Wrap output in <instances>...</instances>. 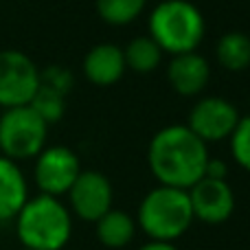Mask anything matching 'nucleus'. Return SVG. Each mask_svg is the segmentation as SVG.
<instances>
[{
  "label": "nucleus",
  "mask_w": 250,
  "mask_h": 250,
  "mask_svg": "<svg viewBox=\"0 0 250 250\" xmlns=\"http://www.w3.org/2000/svg\"><path fill=\"white\" fill-rule=\"evenodd\" d=\"M29 200V185L16 160L0 154V222L16 220Z\"/></svg>",
  "instance_id": "f8f14e48"
},
{
  "label": "nucleus",
  "mask_w": 250,
  "mask_h": 250,
  "mask_svg": "<svg viewBox=\"0 0 250 250\" xmlns=\"http://www.w3.org/2000/svg\"><path fill=\"white\" fill-rule=\"evenodd\" d=\"M68 198L82 220L97 222L112 208V185L99 171H82L68 189Z\"/></svg>",
  "instance_id": "1a4fd4ad"
},
{
  "label": "nucleus",
  "mask_w": 250,
  "mask_h": 250,
  "mask_svg": "<svg viewBox=\"0 0 250 250\" xmlns=\"http://www.w3.org/2000/svg\"><path fill=\"white\" fill-rule=\"evenodd\" d=\"M40 83L48 86L53 90L62 92V95H68L70 88H73L75 79L73 73L68 68H62V66H48L46 70H40Z\"/></svg>",
  "instance_id": "aec40b11"
},
{
  "label": "nucleus",
  "mask_w": 250,
  "mask_h": 250,
  "mask_svg": "<svg viewBox=\"0 0 250 250\" xmlns=\"http://www.w3.org/2000/svg\"><path fill=\"white\" fill-rule=\"evenodd\" d=\"M189 191L193 217L207 224H222L233 215L235 195L226 180L215 178H200Z\"/></svg>",
  "instance_id": "9d476101"
},
{
  "label": "nucleus",
  "mask_w": 250,
  "mask_h": 250,
  "mask_svg": "<svg viewBox=\"0 0 250 250\" xmlns=\"http://www.w3.org/2000/svg\"><path fill=\"white\" fill-rule=\"evenodd\" d=\"M226 173H229V167H226L224 160L208 158L207 169H204V178H215V180H226Z\"/></svg>",
  "instance_id": "412c9836"
},
{
  "label": "nucleus",
  "mask_w": 250,
  "mask_h": 250,
  "mask_svg": "<svg viewBox=\"0 0 250 250\" xmlns=\"http://www.w3.org/2000/svg\"><path fill=\"white\" fill-rule=\"evenodd\" d=\"M70 230V213L55 195L29 198L16 215L18 239L29 250H62L68 244Z\"/></svg>",
  "instance_id": "f03ea898"
},
{
  "label": "nucleus",
  "mask_w": 250,
  "mask_h": 250,
  "mask_svg": "<svg viewBox=\"0 0 250 250\" xmlns=\"http://www.w3.org/2000/svg\"><path fill=\"white\" fill-rule=\"evenodd\" d=\"M239 123V114L230 101L222 97H207L198 101L189 114V125L187 127L202 138L204 143L208 141H222L233 134V129Z\"/></svg>",
  "instance_id": "6e6552de"
},
{
  "label": "nucleus",
  "mask_w": 250,
  "mask_h": 250,
  "mask_svg": "<svg viewBox=\"0 0 250 250\" xmlns=\"http://www.w3.org/2000/svg\"><path fill=\"white\" fill-rule=\"evenodd\" d=\"M48 123H44L29 105L7 108L0 112V154L11 160L35 158L44 149Z\"/></svg>",
  "instance_id": "39448f33"
},
{
  "label": "nucleus",
  "mask_w": 250,
  "mask_h": 250,
  "mask_svg": "<svg viewBox=\"0 0 250 250\" xmlns=\"http://www.w3.org/2000/svg\"><path fill=\"white\" fill-rule=\"evenodd\" d=\"M163 48L156 44L151 35H141V38L132 40L125 46L123 57H125V68H132L134 73L145 75L158 68L160 60H163Z\"/></svg>",
  "instance_id": "2eb2a0df"
},
{
  "label": "nucleus",
  "mask_w": 250,
  "mask_h": 250,
  "mask_svg": "<svg viewBox=\"0 0 250 250\" xmlns=\"http://www.w3.org/2000/svg\"><path fill=\"white\" fill-rule=\"evenodd\" d=\"M189 191L160 185L149 191L138 207V224L156 242H173L193 222Z\"/></svg>",
  "instance_id": "7ed1b4c3"
},
{
  "label": "nucleus",
  "mask_w": 250,
  "mask_h": 250,
  "mask_svg": "<svg viewBox=\"0 0 250 250\" xmlns=\"http://www.w3.org/2000/svg\"><path fill=\"white\" fill-rule=\"evenodd\" d=\"M29 108L33 110L44 123H55L64 117L66 95H62V92H57V90H53V88L40 83V88L33 95V99H31Z\"/></svg>",
  "instance_id": "a211bd4d"
},
{
  "label": "nucleus",
  "mask_w": 250,
  "mask_h": 250,
  "mask_svg": "<svg viewBox=\"0 0 250 250\" xmlns=\"http://www.w3.org/2000/svg\"><path fill=\"white\" fill-rule=\"evenodd\" d=\"M22 250H29V248H22Z\"/></svg>",
  "instance_id": "5701e85b"
},
{
  "label": "nucleus",
  "mask_w": 250,
  "mask_h": 250,
  "mask_svg": "<svg viewBox=\"0 0 250 250\" xmlns=\"http://www.w3.org/2000/svg\"><path fill=\"white\" fill-rule=\"evenodd\" d=\"M136 224L121 208H110L97 220V237L108 248H123L134 239Z\"/></svg>",
  "instance_id": "4468645a"
},
{
  "label": "nucleus",
  "mask_w": 250,
  "mask_h": 250,
  "mask_svg": "<svg viewBox=\"0 0 250 250\" xmlns=\"http://www.w3.org/2000/svg\"><path fill=\"white\" fill-rule=\"evenodd\" d=\"M125 73L123 51L114 44H97L83 60V75L97 86L117 83Z\"/></svg>",
  "instance_id": "ddd939ff"
},
{
  "label": "nucleus",
  "mask_w": 250,
  "mask_h": 250,
  "mask_svg": "<svg viewBox=\"0 0 250 250\" xmlns=\"http://www.w3.org/2000/svg\"><path fill=\"white\" fill-rule=\"evenodd\" d=\"M145 9V0H97V11L108 24L123 26L136 20Z\"/></svg>",
  "instance_id": "f3484780"
},
{
  "label": "nucleus",
  "mask_w": 250,
  "mask_h": 250,
  "mask_svg": "<svg viewBox=\"0 0 250 250\" xmlns=\"http://www.w3.org/2000/svg\"><path fill=\"white\" fill-rule=\"evenodd\" d=\"M40 88V68L22 51H0V108L29 105Z\"/></svg>",
  "instance_id": "423d86ee"
},
{
  "label": "nucleus",
  "mask_w": 250,
  "mask_h": 250,
  "mask_svg": "<svg viewBox=\"0 0 250 250\" xmlns=\"http://www.w3.org/2000/svg\"><path fill=\"white\" fill-rule=\"evenodd\" d=\"M215 53L220 64L226 70L239 73V70L250 66V38L246 33H239V31H230L217 42Z\"/></svg>",
  "instance_id": "dca6fc26"
},
{
  "label": "nucleus",
  "mask_w": 250,
  "mask_h": 250,
  "mask_svg": "<svg viewBox=\"0 0 250 250\" xmlns=\"http://www.w3.org/2000/svg\"><path fill=\"white\" fill-rule=\"evenodd\" d=\"M149 35L171 55L191 53L204 38V18L193 2L165 0L149 16Z\"/></svg>",
  "instance_id": "20e7f679"
},
{
  "label": "nucleus",
  "mask_w": 250,
  "mask_h": 250,
  "mask_svg": "<svg viewBox=\"0 0 250 250\" xmlns=\"http://www.w3.org/2000/svg\"><path fill=\"white\" fill-rule=\"evenodd\" d=\"M167 77L178 95L195 97L207 88L211 68H208V62L195 51L180 53V55H173V60L169 62Z\"/></svg>",
  "instance_id": "9b49d317"
},
{
  "label": "nucleus",
  "mask_w": 250,
  "mask_h": 250,
  "mask_svg": "<svg viewBox=\"0 0 250 250\" xmlns=\"http://www.w3.org/2000/svg\"><path fill=\"white\" fill-rule=\"evenodd\" d=\"M149 169L160 185L191 189L208 163L207 143L198 138L187 125H169L160 129L149 143Z\"/></svg>",
  "instance_id": "f257e3e1"
},
{
  "label": "nucleus",
  "mask_w": 250,
  "mask_h": 250,
  "mask_svg": "<svg viewBox=\"0 0 250 250\" xmlns=\"http://www.w3.org/2000/svg\"><path fill=\"white\" fill-rule=\"evenodd\" d=\"M230 149L235 160L250 171V117L239 119L237 127L230 134Z\"/></svg>",
  "instance_id": "6ab92c4d"
},
{
  "label": "nucleus",
  "mask_w": 250,
  "mask_h": 250,
  "mask_svg": "<svg viewBox=\"0 0 250 250\" xmlns=\"http://www.w3.org/2000/svg\"><path fill=\"white\" fill-rule=\"evenodd\" d=\"M138 250H178L176 246H173L171 242H149V244H145V246H141Z\"/></svg>",
  "instance_id": "4be33fe9"
},
{
  "label": "nucleus",
  "mask_w": 250,
  "mask_h": 250,
  "mask_svg": "<svg viewBox=\"0 0 250 250\" xmlns=\"http://www.w3.org/2000/svg\"><path fill=\"white\" fill-rule=\"evenodd\" d=\"M79 173H82L79 158L68 147H44L35 156V185L46 195L60 198L62 193H68V189L77 180Z\"/></svg>",
  "instance_id": "0eeeda50"
}]
</instances>
